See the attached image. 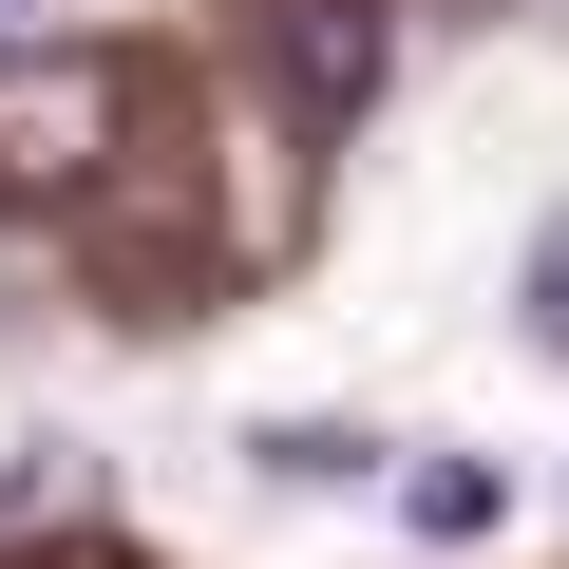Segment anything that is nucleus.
Returning a JSON list of instances; mask_svg holds the SVG:
<instances>
[{
    "label": "nucleus",
    "mask_w": 569,
    "mask_h": 569,
    "mask_svg": "<svg viewBox=\"0 0 569 569\" xmlns=\"http://www.w3.org/2000/svg\"><path fill=\"white\" fill-rule=\"evenodd\" d=\"M114 114H133V77L77 58V39H20V58H0V171H20V190H77L114 152Z\"/></svg>",
    "instance_id": "1"
},
{
    "label": "nucleus",
    "mask_w": 569,
    "mask_h": 569,
    "mask_svg": "<svg viewBox=\"0 0 569 569\" xmlns=\"http://www.w3.org/2000/svg\"><path fill=\"white\" fill-rule=\"evenodd\" d=\"M380 493H399V531H418V550H475V531L512 512V475H493V456H399Z\"/></svg>",
    "instance_id": "2"
},
{
    "label": "nucleus",
    "mask_w": 569,
    "mask_h": 569,
    "mask_svg": "<svg viewBox=\"0 0 569 569\" xmlns=\"http://www.w3.org/2000/svg\"><path fill=\"white\" fill-rule=\"evenodd\" d=\"M361 77H380V20H361V0H305V96L361 114Z\"/></svg>",
    "instance_id": "3"
},
{
    "label": "nucleus",
    "mask_w": 569,
    "mask_h": 569,
    "mask_svg": "<svg viewBox=\"0 0 569 569\" xmlns=\"http://www.w3.org/2000/svg\"><path fill=\"white\" fill-rule=\"evenodd\" d=\"M284 493H342V475H380V437H342V418H284V437H247Z\"/></svg>",
    "instance_id": "4"
},
{
    "label": "nucleus",
    "mask_w": 569,
    "mask_h": 569,
    "mask_svg": "<svg viewBox=\"0 0 569 569\" xmlns=\"http://www.w3.org/2000/svg\"><path fill=\"white\" fill-rule=\"evenodd\" d=\"M531 342H550V361H569V228H550V247H531Z\"/></svg>",
    "instance_id": "5"
},
{
    "label": "nucleus",
    "mask_w": 569,
    "mask_h": 569,
    "mask_svg": "<svg viewBox=\"0 0 569 569\" xmlns=\"http://www.w3.org/2000/svg\"><path fill=\"white\" fill-rule=\"evenodd\" d=\"M20 39H39V0H0V58H20Z\"/></svg>",
    "instance_id": "6"
}]
</instances>
